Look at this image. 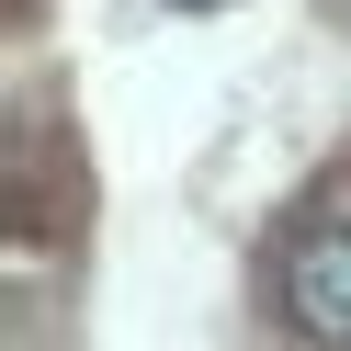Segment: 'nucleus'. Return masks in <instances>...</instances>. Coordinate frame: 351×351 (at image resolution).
<instances>
[{
  "label": "nucleus",
  "mask_w": 351,
  "mask_h": 351,
  "mask_svg": "<svg viewBox=\"0 0 351 351\" xmlns=\"http://www.w3.org/2000/svg\"><path fill=\"white\" fill-rule=\"evenodd\" d=\"M283 328L317 351H351V227H295L283 238Z\"/></svg>",
  "instance_id": "obj_1"
},
{
  "label": "nucleus",
  "mask_w": 351,
  "mask_h": 351,
  "mask_svg": "<svg viewBox=\"0 0 351 351\" xmlns=\"http://www.w3.org/2000/svg\"><path fill=\"white\" fill-rule=\"evenodd\" d=\"M182 12H215V0H182Z\"/></svg>",
  "instance_id": "obj_2"
}]
</instances>
